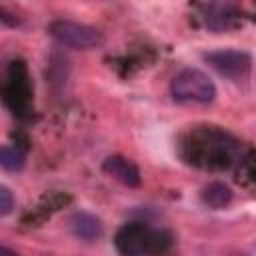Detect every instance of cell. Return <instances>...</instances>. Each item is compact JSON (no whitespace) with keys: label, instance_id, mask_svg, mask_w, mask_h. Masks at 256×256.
Returning a JSON list of instances; mask_svg holds the SVG:
<instances>
[{"label":"cell","instance_id":"obj_1","mask_svg":"<svg viewBox=\"0 0 256 256\" xmlns=\"http://www.w3.org/2000/svg\"><path fill=\"white\" fill-rule=\"evenodd\" d=\"M184 162L204 170H226L240 162V142L218 126H194L180 138Z\"/></svg>","mask_w":256,"mask_h":256},{"label":"cell","instance_id":"obj_2","mask_svg":"<svg viewBox=\"0 0 256 256\" xmlns=\"http://www.w3.org/2000/svg\"><path fill=\"white\" fill-rule=\"evenodd\" d=\"M114 244L120 256H160L170 248L172 236L142 222H128L116 232Z\"/></svg>","mask_w":256,"mask_h":256},{"label":"cell","instance_id":"obj_3","mask_svg":"<svg viewBox=\"0 0 256 256\" xmlns=\"http://www.w3.org/2000/svg\"><path fill=\"white\" fill-rule=\"evenodd\" d=\"M4 102L18 118H28L32 114V84L28 68L22 60H12L6 70L4 80Z\"/></svg>","mask_w":256,"mask_h":256},{"label":"cell","instance_id":"obj_4","mask_svg":"<svg viewBox=\"0 0 256 256\" xmlns=\"http://www.w3.org/2000/svg\"><path fill=\"white\" fill-rule=\"evenodd\" d=\"M170 92L176 102L208 104L216 96V86L206 72L198 68H184L172 78Z\"/></svg>","mask_w":256,"mask_h":256},{"label":"cell","instance_id":"obj_5","mask_svg":"<svg viewBox=\"0 0 256 256\" xmlns=\"http://www.w3.org/2000/svg\"><path fill=\"white\" fill-rule=\"evenodd\" d=\"M48 32L52 38H56L60 44L78 48V50H90L98 48L102 44V34L94 26L74 22V20H54L48 26Z\"/></svg>","mask_w":256,"mask_h":256},{"label":"cell","instance_id":"obj_6","mask_svg":"<svg viewBox=\"0 0 256 256\" xmlns=\"http://www.w3.org/2000/svg\"><path fill=\"white\" fill-rule=\"evenodd\" d=\"M204 60L224 78L240 82L248 78L250 68H252V58L250 54L242 50H214L204 54Z\"/></svg>","mask_w":256,"mask_h":256},{"label":"cell","instance_id":"obj_7","mask_svg":"<svg viewBox=\"0 0 256 256\" xmlns=\"http://www.w3.org/2000/svg\"><path fill=\"white\" fill-rule=\"evenodd\" d=\"M102 168H104L106 174H110L112 178H116V180L122 182L124 186L134 188V186L140 184V170H138V166H136L132 160H128V158H124V156H120V154L108 156V158L104 160Z\"/></svg>","mask_w":256,"mask_h":256},{"label":"cell","instance_id":"obj_8","mask_svg":"<svg viewBox=\"0 0 256 256\" xmlns=\"http://www.w3.org/2000/svg\"><path fill=\"white\" fill-rule=\"evenodd\" d=\"M70 228H72L74 236H78L80 240H86V242L98 240L104 232L100 218H96L90 212H74L70 216Z\"/></svg>","mask_w":256,"mask_h":256},{"label":"cell","instance_id":"obj_9","mask_svg":"<svg viewBox=\"0 0 256 256\" xmlns=\"http://www.w3.org/2000/svg\"><path fill=\"white\" fill-rule=\"evenodd\" d=\"M232 196H234L232 188H230L228 184L220 182V180L206 184V186L202 188V192H200V200H202L208 208H212V210H220V208L228 206V204L232 202Z\"/></svg>","mask_w":256,"mask_h":256},{"label":"cell","instance_id":"obj_10","mask_svg":"<svg viewBox=\"0 0 256 256\" xmlns=\"http://www.w3.org/2000/svg\"><path fill=\"white\" fill-rule=\"evenodd\" d=\"M234 12L230 6H220V4H212L206 8V16H204V22L210 30L214 32H222V30H228L234 26Z\"/></svg>","mask_w":256,"mask_h":256},{"label":"cell","instance_id":"obj_11","mask_svg":"<svg viewBox=\"0 0 256 256\" xmlns=\"http://www.w3.org/2000/svg\"><path fill=\"white\" fill-rule=\"evenodd\" d=\"M0 164H2V168L8 170V172H20V170L24 168V164H26L22 148H20V146L12 148V146H8V144L2 146V150H0Z\"/></svg>","mask_w":256,"mask_h":256},{"label":"cell","instance_id":"obj_12","mask_svg":"<svg viewBox=\"0 0 256 256\" xmlns=\"http://www.w3.org/2000/svg\"><path fill=\"white\" fill-rule=\"evenodd\" d=\"M14 208V198H12V192L6 188V186H0V214L6 216L10 214Z\"/></svg>","mask_w":256,"mask_h":256},{"label":"cell","instance_id":"obj_13","mask_svg":"<svg viewBox=\"0 0 256 256\" xmlns=\"http://www.w3.org/2000/svg\"><path fill=\"white\" fill-rule=\"evenodd\" d=\"M0 256H18V254H16V252H12L8 246H2V248H0Z\"/></svg>","mask_w":256,"mask_h":256}]
</instances>
